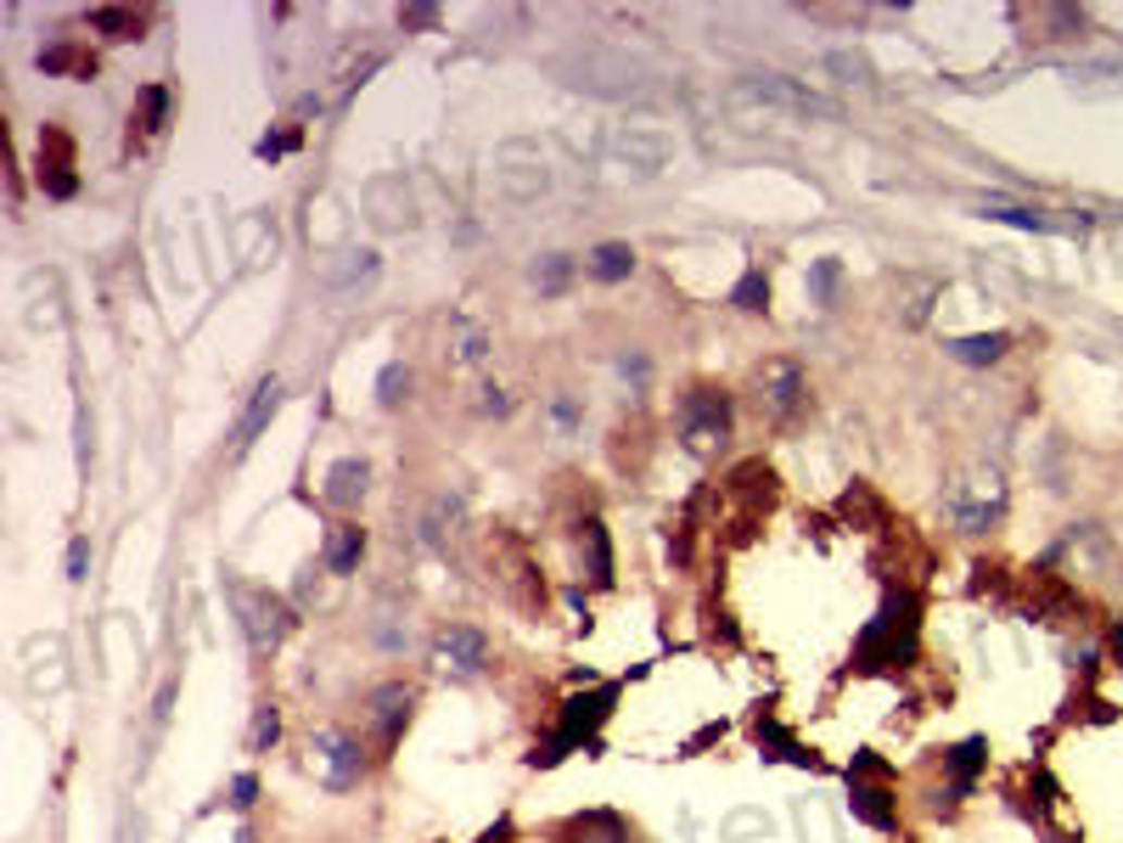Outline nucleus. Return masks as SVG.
Returning a JSON list of instances; mask_svg holds the SVG:
<instances>
[{"mask_svg": "<svg viewBox=\"0 0 1123 843\" xmlns=\"http://www.w3.org/2000/svg\"><path fill=\"white\" fill-rule=\"evenodd\" d=\"M483 411H489V416H506V411H512V400L501 394V388H483Z\"/></svg>", "mask_w": 1123, "mask_h": 843, "instance_id": "nucleus-37", "label": "nucleus"}, {"mask_svg": "<svg viewBox=\"0 0 1123 843\" xmlns=\"http://www.w3.org/2000/svg\"><path fill=\"white\" fill-rule=\"evenodd\" d=\"M225 591H230V602H237V619H242V630H248L253 653H276V646L287 641V630L299 625V619H292V607H287L276 591L242 586V579H225Z\"/></svg>", "mask_w": 1123, "mask_h": 843, "instance_id": "nucleus-3", "label": "nucleus"}, {"mask_svg": "<svg viewBox=\"0 0 1123 843\" xmlns=\"http://www.w3.org/2000/svg\"><path fill=\"white\" fill-rule=\"evenodd\" d=\"M366 276H377V253H371V248H349V253H343V265L326 270V287L349 293V287H354V281H366Z\"/></svg>", "mask_w": 1123, "mask_h": 843, "instance_id": "nucleus-20", "label": "nucleus"}, {"mask_svg": "<svg viewBox=\"0 0 1123 843\" xmlns=\"http://www.w3.org/2000/svg\"><path fill=\"white\" fill-rule=\"evenodd\" d=\"M724 428H731V400L719 388H691L680 400V433L691 450H708L714 439H724Z\"/></svg>", "mask_w": 1123, "mask_h": 843, "instance_id": "nucleus-6", "label": "nucleus"}, {"mask_svg": "<svg viewBox=\"0 0 1123 843\" xmlns=\"http://www.w3.org/2000/svg\"><path fill=\"white\" fill-rule=\"evenodd\" d=\"M478 843H512V816H501V821H494V827H489Z\"/></svg>", "mask_w": 1123, "mask_h": 843, "instance_id": "nucleus-38", "label": "nucleus"}, {"mask_svg": "<svg viewBox=\"0 0 1123 843\" xmlns=\"http://www.w3.org/2000/svg\"><path fill=\"white\" fill-rule=\"evenodd\" d=\"M804 394H809V382H804V372L792 361H765V366H758V405H765L775 421L798 416Z\"/></svg>", "mask_w": 1123, "mask_h": 843, "instance_id": "nucleus-7", "label": "nucleus"}, {"mask_svg": "<svg viewBox=\"0 0 1123 843\" xmlns=\"http://www.w3.org/2000/svg\"><path fill=\"white\" fill-rule=\"evenodd\" d=\"M276 737H281V708H276V703H258V708H253V731H248V748H253V754H264V748H270Z\"/></svg>", "mask_w": 1123, "mask_h": 843, "instance_id": "nucleus-26", "label": "nucleus"}, {"mask_svg": "<svg viewBox=\"0 0 1123 843\" xmlns=\"http://www.w3.org/2000/svg\"><path fill=\"white\" fill-rule=\"evenodd\" d=\"M551 411H556V421H562V428H573V421H579V405H573V400H556Z\"/></svg>", "mask_w": 1123, "mask_h": 843, "instance_id": "nucleus-39", "label": "nucleus"}, {"mask_svg": "<svg viewBox=\"0 0 1123 843\" xmlns=\"http://www.w3.org/2000/svg\"><path fill=\"white\" fill-rule=\"evenodd\" d=\"M584 551H590V579H596V586H613V545H607V529L596 517L584 524Z\"/></svg>", "mask_w": 1123, "mask_h": 843, "instance_id": "nucleus-21", "label": "nucleus"}, {"mask_svg": "<svg viewBox=\"0 0 1123 843\" xmlns=\"http://www.w3.org/2000/svg\"><path fill=\"white\" fill-rule=\"evenodd\" d=\"M310 754H315V765H320V782L332 788V793L359 788V776H366V754H359V742H354L349 731H332V726L315 731Z\"/></svg>", "mask_w": 1123, "mask_h": 843, "instance_id": "nucleus-5", "label": "nucleus"}, {"mask_svg": "<svg viewBox=\"0 0 1123 843\" xmlns=\"http://www.w3.org/2000/svg\"><path fill=\"white\" fill-rule=\"evenodd\" d=\"M669 152H674V141L664 136V129H623V136L613 141V158H618V164H630L635 175H657L669 164Z\"/></svg>", "mask_w": 1123, "mask_h": 843, "instance_id": "nucleus-12", "label": "nucleus"}, {"mask_svg": "<svg viewBox=\"0 0 1123 843\" xmlns=\"http://www.w3.org/2000/svg\"><path fill=\"white\" fill-rule=\"evenodd\" d=\"M731 108H765V113H815V118H837V108L825 102V96L804 90V85H792L781 74H753L742 85H731Z\"/></svg>", "mask_w": 1123, "mask_h": 843, "instance_id": "nucleus-4", "label": "nucleus"}, {"mask_svg": "<svg viewBox=\"0 0 1123 843\" xmlns=\"http://www.w3.org/2000/svg\"><path fill=\"white\" fill-rule=\"evenodd\" d=\"M995 219L1022 225V231H1045V219H1039V214H1029V209H995Z\"/></svg>", "mask_w": 1123, "mask_h": 843, "instance_id": "nucleus-33", "label": "nucleus"}, {"mask_svg": "<svg viewBox=\"0 0 1123 843\" xmlns=\"http://www.w3.org/2000/svg\"><path fill=\"white\" fill-rule=\"evenodd\" d=\"M299 141H304V136H299V124H292V129H281V136H264L253 152H258V158H281V152H292Z\"/></svg>", "mask_w": 1123, "mask_h": 843, "instance_id": "nucleus-31", "label": "nucleus"}, {"mask_svg": "<svg viewBox=\"0 0 1123 843\" xmlns=\"http://www.w3.org/2000/svg\"><path fill=\"white\" fill-rule=\"evenodd\" d=\"M90 28H102L108 40H141V17L124 12V7H96V12H90Z\"/></svg>", "mask_w": 1123, "mask_h": 843, "instance_id": "nucleus-22", "label": "nucleus"}, {"mask_svg": "<svg viewBox=\"0 0 1123 843\" xmlns=\"http://www.w3.org/2000/svg\"><path fill=\"white\" fill-rule=\"evenodd\" d=\"M281 411V377H264L258 388H253V400H248V411L237 416V433H230V456H248L253 450V439L270 428V416Z\"/></svg>", "mask_w": 1123, "mask_h": 843, "instance_id": "nucleus-11", "label": "nucleus"}, {"mask_svg": "<svg viewBox=\"0 0 1123 843\" xmlns=\"http://www.w3.org/2000/svg\"><path fill=\"white\" fill-rule=\"evenodd\" d=\"M832 68H837V74H848V79H871L866 56H854V51H837V56H832Z\"/></svg>", "mask_w": 1123, "mask_h": 843, "instance_id": "nucleus-32", "label": "nucleus"}, {"mask_svg": "<svg viewBox=\"0 0 1123 843\" xmlns=\"http://www.w3.org/2000/svg\"><path fill=\"white\" fill-rule=\"evenodd\" d=\"M366 490H371V467L359 456H343L332 473H326V501H332V506H359Z\"/></svg>", "mask_w": 1123, "mask_h": 843, "instance_id": "nucleus-14", "label": "nucleus"}, {"mask_svg": "<svg viewBox=\"0 0 1123 843\" xmlns=\"http://www.w3.org/2000/svg\"><path fill=\"white\" fill-rule=\"evenodd\" d=\"M163 118H169V90L147 85V90H141V136H157Z\"/></svg>", "mask_w": 1123, "mask_h": 843, "instance_id": "nucleus-30", "label": "nucleus"}, {"mask_svg": "<svg viewBox=\"0 0 1123 843\" xmlns=\"http://www.w3.org/2000/svg\"><path fill=\"white\" fill-rule=\"evenodd\" d=\"M731 304H736V310H747V315H758V310L770 304V276L758 270V265H753V270H742V281H736Z\"/></svg>", "mask_w": 1123, "mask_h": 843, "instance_id": "nucleus-24", "label": "nucleus"}, {"mask_svg": "<svg viewBox=\"0 0 1123 843\" xmlns=\"http://www.w3.org/2000/svg\"><path fill=\"white\" fill-rule=\"evenodd\" d=\"M848 804H854V816H860L866 827H876V832H894V827H899V809H894V793H887V788L854 782Z\"/></svg>", "mask_w": 1123, "mask_h": 843, "instance_id": "nucleus-15", "label": "nucleus"}, {"mask_svg": "<svg viewBox=\"0 0 1123 843\" xmlns=\"http://www.w3.org/2000/svg\"><path fill=\"white\" fill-rule=\"evenodd\" d=\"M433 664L450 669V675H478V669L489 664V636L472 630V625H450V630H439V641H433Z\"/></svg>", "mask_w": 1123, "mask_h": 843, "instance_id": "nucleus-8", "label": "nucleus"}, {"mask_svg": "<svg viewBox=\"0 0 1123 843\" xmlns=\"http://www.w3.org/2000/svg\"><path fill=\"white\" fill-rule=\"evenodd\" d=\"M613 703H618V687H602V692H590V697H573L568 708H562L556 737L545 742V748L528 754V765H556V759H568V748H590V754H602L596 726L613 715Z\"/></svg>", "mask_w": 1123, "mask_h": 843, "instance_id": "nucleus-2", "label": "nucleus"}, {"mask_svg": "<svg viewBox=\"0 0 1123 843\" xmlns=\"http://www.w3.org/2000/svg\"><path fill=\"white\" fill-rule=\"evenodd\" d=\"M85 563H90V540L79 534V540L68 545V579H85Z\"/></svg>", "mask_w": 1123, "mask_h": 843, "instance_id": "nucleus-34", "label": "nucleus"}, {"mask_svg": "<svg viewBox=\"0 0 1123 843\" xmlns=\"http://www.w3.org/2000/svg\"><path fill=\"white\" fill-rule=\"evenodd\" d=\"M837 281H843V259H815V265H809V299H815V304H832V299H837Z\"/></svg>", "mask_w": 1123, "mask_h": 843, "instance_id": "nucleus-25", "label": "nucleus"}, {"mask_svg": "<svg viewBox=\"0 0 1123 843\" xmlns=\"http://www.w3.org/2000/svg\"><path fill=\"white\" fill-rule=\"evenodd\" d=\"M483 354H489V332L472 327V320H455V361L472 366V361H483Z\"/></svg>", "mask_w": 1123, "mask_h": 843, "instance_id": "nucleus-29", "label": "nucleus"}, {"mask_svg": "<svg viewBox=\"0 0 1123 843\" xmlns=\"http://www.w3.org/2000/svg\"><path fill=\"white\" fill-rule=\"evenodd\" d=\"M253 798H258V782H253V776H237V782H230V804L248 809Z\"/></svg>", "mask_w": 1123, "mask_h": 843, "instance_id": "nucleus-35", "label": "nucleus"}, {"mask_svg": "<svg viewBox=\"0 0 1123 843\" xmlns=\"http://www.w3.org/2000/svg\"><path fill=\"white\" fill-rule=\"evenodd\" d=\"M983 759H988V754H983V737H972V742H961V748L944 754V765H949V776H955V788H949L955 798L972 793V776L983 770Z\"/></svg>", "mask_w": 1123, "mask_h": 843, "instance_id": "nucleus-19", "label": "nucleus"}, {"mask_svg": "<svg viewBox=\"0 0 1123 843\" xmlns=\"http://www.w3.org/2000/svg\"><path fill=\"white\" fill-rule=\"evenodd\" d=\"M359 551H366V529L359 524H338L332 540H326V568H332L338 579L359 568Z\"/></svg>", "mask_w": 1123, "mask_h": 843, "instance_id": "nucleus-16", "label": "nucleus"}, {"mask_svg": "<svg viewBox=\"0 0 1123 843\" xmlns=\"http://www.w3.org/2000/svg\"><path fill=\"white\" fill-rule=\"evenodd\" d=\"M40 186L51 191V198H74L79 180H74V147L62 129H46V141H40Z\"/></svg>", "mask_w": 1123, "mask_h": 843, "instance_id": "nucleus-13", "label": "nucleus"}, {"mask_svg": "<svg viewBox=\"0 0 1123 843\" xmlns=\"http://www.w3.org/2000/svg\"><path fill=\"white\" fill-rule=\"evenodd\" d=\"M40 68L46 74H96V56H79L74 46H51V51H40Z\"/></svg>", "mask_w": 1123, "mask_h": 843, "instance_id": "nucleus-28", "label": "nucleus"}, {"mask_svg": "<svg viewBox=\"0 0 1123 843\" xmlns=\"http://www.w3.org/2000/svg\"><path fill=\"white\" fill-rule=\"evenodd\" d=\"M400 23H405V28H427V23H439V7H405Z\"/></svg>", "mask_w": 1123, "mask_h": 843, "instance_id": "nucleus-36", "label": "nucleus"}, {"mask_svg": "<svg viewBox=\"0 0 1123 843\" xmlns=\"http://www.w3.org/2000/svg\"><path fill=\"white\" fill-rule=\"evenodd\" d=\"M1006 349H1011L1006 332H972V338H955V343H949V354H955L961 366H995Z\"/></svg>", "mask_w": 1123, "mask_h": 843, "instance_id": "nucleus-18", "label": "nucleus"}, {"mask_svg": "<svg viewBox=\"0 0 1123 843\" xmlns=\"http://www.w3.org/2000/svg\"><path fill=\"white\" fill-rule=\"evenodd\" d=\"M411 382H416V377H411V366H405V361L382 366V377H377V405H388V411H393V405H405V400H411Z\"/></svg>", "mask_w": 1123, "mask_h": 843, "instance_id": "nucleus-23", "label": "nucleus"}, {"mask_svg": "<svg viewBox=\"0 0 1123 843\" xmlns=\"http://www.w3.org/2000/svg\"><path fill=\"white\" fill-rule=\"evenodd\" d=\"M916 653V596H887L882 613L866 625L860 646H854V669H899Z\"/></svg>", "mask_w": 1123, "mask_h": 843, "instance_id": "nucleus-1", "label": "nucleus"}, {"mask_svg": "<svg viewBox=\"0 0 1123 843\" xmlns=\"http://www.w3.org/2000/svg\"><path fill=\"white\" fill-rule=\"evenodd\" d=\"M411 687H400V680H388V687H377L371 697H366V720H371V731L382 737V748H393L400 742V731H405V720H411Z\"/></svg>", "mask_w": 1123, "mask_h": 843, "instance_id": "nucleus-10", "label": "nucleus"}, {"mask_svg": "<svg viewBox=\"0 0 1123 843\" xmlns=\"http://www.w3.org/2000/svg\"><path fill=\"white\" fill-rule=\"evenodd\" d=\"M568 276H573V259H568V253H545L540 265H534V287H540V293H562Z\"/></svg>", "mask_w": 1123, "mask_h": 843, "instance_id": "nucleus-27", "label": "nucleus"}, {"mask_svg": "<svg viewBox=\"0 0 1123 843\" xmlns=\"http://www.w3.org/2000/svg\"><path fill=\"white\" fill-rule=\"evenodd\" d=\"M366 209H371V219L382 225V231H405V225H416V198H411L405 175H377L366 186Z\"/></svg>", "mask_w": 1123, "mask_h": 843, "instance_id": "nucleus-9", "label": "nucleus"}, {"mask_svg": "<svg viewBox=\"0 0 1123 843\" xmlns=\"http://www.w3.org/2000/svg\"><path fill=\"white\" fill-rule=\"evenodd\" d=\"M584 270L596 276V281H623V276L635 270V248H630V242H602V248H590Z\"/></svg>", "mask_w": 1123, "mask_h": 843, "instance_id": "nucleus-17", "label": "nucleus"}]
</instances>
